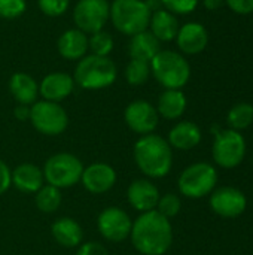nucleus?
<instances>
[{
  "mask_svg": "<svg viewBox=\"0 0 253 255\" xmlns=\"http://www.w3.org/2000/svg\"><path fill=\"white\" fill-rule=\"evenodd\" d=\"M36 206L40 212L45 214H52L55 211H58V208L61 206L63 197H61V190L57 187H52L49 184H45L34 197Z\"/></svg>",
  "mask_w": 253,
  "mask_h": 255,
  "instance_id": "nucleus-26",
  "label": "nucleus"
},
{
  "mask_svg": "<svg viewBox=\"0 0 253 255\" xmlns=\"http://www.w3.org/2000/svg\"><path fill=\"white\" fill-rule=\"evenodd\" d=\"M231 10L240 15H248L253 12V0H225Z\"/></svg>",
  "mask_w": 253,
  "mask_h": 255,
  "instance_id": "nucleus-35",
  "label": "nucleus"
},
{
  "mask_svg": "<svg viewBox=\"0 0 253 255\" xmlns=\"http://www.w3.org/2000/svg\"><path fill=\"white\" fill-rule=\"evenodd\" d=\"M161 51V42L149 31H140L130 37L128 42V54L133 60L151 61Z\"/></svg>",
  "mask_w": 253,
  "mask_h": 255,
  "instance_id": "nucleus-24",
  "label": "nucleus"
},
{
  "mask_svg": "<svg viewBox=\"0 0 253 255\" xmlns=\"http://www.w3.org/2000/svg\"><path fill=\"white\" fill-rule=\"evenodd\" d=\"M58 54L69 61H79L86 55L89 51L88 46V34L79 28H69L66 30L57 42Z\"/></svg>",
  "mask_w": 253,
  "mask_h": 255,
  "instance_id": "nucleus-18",
  "label": "nucleus"
},
{
  "mask_svg": "<svg viewBox=\"0 0 253 255\" xmlns=\"http://www.w3.org/2000/svg\"><path fill=\"white\" fill-rule=\"evenodd\" d=\"M76 255H109V251L104 245L98 242H85L81 247H78Z\"/></svg>",
  "mask_w": 253,
  "mask_h": 255,
  "instance_id": "nucleus-34",
  "label": "nucleus"
},
{
  "mask_svg": "<svg viewBox=\"0 0 253 255\" xmlns=\"http://www.w3.org/2000/svg\"><path fill=\"white\" fill-rule=\"evenodd\" d=\"M124 120L127 127L140 134H151L160 123V115L157 108L146 100H134L127 105L124 111Z\"/></svg>",
  "mask_w": 253,
  "mask_h": 255,
  "instance_id": "nucleus-12",
  "label": "nucleus"
},
{
  "mask_svg": "<svg viewBox=\"0 0 253 255\" xmlns=\"http://www.w3.org/2000/svg\"><path fill=\"white\" fill-rule=\"evenodd\" d=\"M182 209V202L179 199V196L173 194V193H167L164 196H160L157 209L163 217H166L167 220L174 218Z\"/></svg>",
  "mask_w": 253,
  "mask_h": 255,
  "instance_id": "nucleus-30",
  "label": "nucleus"
},
{
  "mask_svg": "<svg viewBox=\"0 0 253 255\" xmlns=\"http://www.w3.org/2000/svg\"><path fill=\"white\" fill-rule=\"evenodd\" d=\"M173 148L160 134L140 136L133 148L137 169L148 178L160 179L170 173L173 166Z\"/></svg>",
  "mask_w": 253,
  "mask_h": 255,
  "instance_id": "nucleus-2",
  "label": "nucleus"
},
{
  "mask_svg": "<svg viewBox=\"0 0 253 255\" xmlns=\"http://www.w3.org/2000/svg\"><path fill=\"white\" fill-rule=\"evenodd\" d=\"M228 124L233 130L248 128L253 123V106L249 103H239L228 112Z\"/></svg>",
  "mask_w": 253,
  "mask_h": 255,
  "instance_id": "nucleus-28",
  "label": "nucleus"
},
{
  "mask_svg": "<svg viewBox=\"0 0 253 255\" xmlns=\"http://www.w3.org/2000/svg\"><path fill=\"white\" fill-rule=\"evenodd\" d=\"M52 238L64 248H78L84 244V230L81 224L69 217L58 218L51 227Z\"/></svg>",
  "mask_w": 253,
  "mask_h": 255,
  "instance_id": "nucleus-20",
  "label": "nucleus"
},
{
  "mask_svg": "<svg viewBox=\"0 0 253 255\" xmlns=\"http://www.w3.org/2000/svg\"><path fill=\"white\" fill-rule=\"evenodd\" d=\"M10 185H12V170L3 160H0V196L6 193Z\"/></svg>",
  "mask_w": 253,
  "mask_h": 255,
  "instance_id": "nucleus-36",
  "label": "nucleus"
},
{
  "mask_svg": "<svg viewBox=\"0 0 253 255\" xmlns=\"http://www.w3.org/2000/svg\"><path fill=\"white\" fill-rule=\"evenodd\" d=\"M146 4H148V7L154 12V10H158V9H161L163 7V1L161 0H143Z\"/></svg>",
  "mask_w": 253,
  "mask_h": 255,
  "instance_id": "nucleus-39",
  "label": "nucleus"
},
{
  "mask_svg": "<svg viewBox=\"0 0 253 255\" xmlns=\"http://www.w3.org/2000/svg\"><path fill=\"white\" fill-rule=\"evenodd\" d=\"M152 10L143 0H113L110 3V16L113 27L125 34L134 36L148 30Z\"/></svg>",
  "mask_w": 253,
  "mask_h": 255,
  "instance_id": "nucleus-5",
  "label": "nucleus"
},
{
  "mask_svg": "<svg viewBox=\"0 0 253 255\" xmlns=\"http://www.w3.org/2000/svg\"><path fill=\"white\" fill-rule=\"evenodd\" d=\"M12 185L24 194H36L43 185V170L33 163H22L12 172Z\"/></svg>",
  "mask_w": 253,
  "mask_h": 255,
  "instance_id": "nucleus-19",
  "label": "nucleus"
},
{
  "mask_svg": "<svg viewBox=\"0 0 253 255\" xmlns=\"http://www.w3.org/2000/svg\"><path fill=\"white\" fill-rule=\"evenodd\" d=\"M75 88V79L72 75L64 72L48 73L39 84V96L43 100L60 103L67 99Z\"/></svg>",
  "mask_w": 253,
  "mask_h": 255,
  "instance_id": "nucleus-16",
  "label": "nucleus"
},
{
  "mask_svg": "<svg viewBox=\"0 0 253 255\" xmlns=\"http://www.w3.org/2000/svg\"><path fill=\"white\" fill-rule=\"evenodd\" d=\"M39 9L46 16H61L69 10L70 0H37Z\"/></svg>",
  "mask_w": 253,
  "mask_h": 255,
  "instance_id": "nucleus-32",
  "label": "nucleus"
},
{
  "mask_svg": "<svg viewBox=\"0 0 253 255\" xmlns=\"http://www.w3.org/2000/svg\"><path fill=\"white\" fill-rule=\"evenodd\" d=\"M158 187L149 179H136L127 188V200L130 206H133L139 212L155 211L160 200Z\"/></svg>",
  "mask_w": 253,
  "mask_h": 255,
  "instance_id": "nucleus-15",
  "label": "nucleus"
},
{
  "mask_svg": "<svg viewBox=\"0 0 253 255\" xmlns=\"http://www.w3.org/2000/svg\"><path fill=\"white\" fill-rule=\"evenodd\" d=\"M163 7L174 15H186L195 10L198 0H161Z\"/></svg>",
  "mask_w": 253,
  "mask_h": 255,
  "instance_id": "nucleus-33",
  "label": "nucleus"
},
{
  "mask_svg": "<svg viewBox=\"0 0 253 255\" xmlns=\"http://www.w3.org/2000/svg\"><path fill=\"white\" fill-rule=\"evenodd\" d=\"M124 76L125 81L133 85V87H139L148 82L149 76H151V64L148 61L143 60H130L128 64L125 66L124 70Z\"/></svg>",
  "mask_w": 253,
  "mask_h": 255,
  "instance_id": "nucleus-27",
  "label": "nucleus"
},
{
  "mask_svg": "<svg viewBox=\"0 0 253 255\" xmlns=\"http://www.w3.org/2000/svg\"><path fill=\"white\" fill-rule=\"evenodd\" d=\"M116 178V170L110 164L98 161L84 167L81 184L91 194H104L115 187Z\"/></svg>",
  "mask_w": 253,
  "mask_h": 255,
  "instance_id": "nucleus-14",
  "label": "nucleus"
},
{
  "mask_svg": "<svg viewBox=\"0 0 253 255\" xmlns=\"http://www.w3.org/2000/svg\"><path fill=\"white\" fill-rule=\"evenodd\" d=\"M218 182V172L209 163H194L179 176V191L188 199H201L210 194Z\"/></svg>",
  "mask_w": 253,
  "mask_h": 255,
  "instance_id": "nucleus-7",
  "label": "nucleus"
},
{
  "mask_svg": "<svg viewBox=\"0 0 253 255\" xmlns=\"http://www.w3.org/2000/svg\"><path fill=\"white\" fill-rule=\"evenodd\" d=\"M27 9V0H0V18H19Z\"/></svg>",
  "mask_w": 253,
  "mask_h": 255,
  "instance_id": "nucleus-31",
  "label": "nucleus"
},
{
  "mask_svg": "<svg viewBox=\"0 0 253 255\" xmlns=\"http://www.w3.org/2000/svg\"><path fill=\"white\" fill-rule=\"evenodd\" d=\"M179 21L174 13L169 12L167 9L161 7L154 10L149 19L148 30L160 40V42H170L174 40L179 31Z\"/></svg>",
  "mask_w": 253,
  "mask_h": 255,
  "instance_id": "nucleus-21",
  "label": "nucleus"
},
{
  "mask_svg": "<svg viewBox=\"0 0 253 255\" xmlns=\"http://www.w3.org/2000/svg\"><path fill=\"white\" fill-rule=\"evenodd\" d=\"M34 130L45 136H58L69 126L66 109L55 102L37 100L30 106V120Z\"/></svg>",
  "mask_w": 253,
  "mask_h": 255,
  "instance_id": "nucleus-8",
  "label": "nucleus"
},
{
  "mask_svg": "<svg viewBox=\"0 0 253 255\" xmlns=\"http://www.w3.org/2000/svg\"><path fill=\"white\" fill-rule=\"evenodd\" d=\"M133 227V220L130 215L118 208V206H109L103 209L97 218V229L104 241L112 244H119L130 238Z\"/></svg>",
  "mask_w": 253,
  "mask_h": 255,
  "instance_id": "nucleus-11",
  "label": "nucleus"
},
{
  "mask_svg": "<svg viewBox=\"0 0 253 255\" xmlns=\"http://www.w3.org/2000/svg\"><path fill=\"white\" fill-rule=\"evenodd\" d=\"M151 73L166 90H180L191 76L188 60L171 49H161L151 61Z\"/></svg>",
  "mask_w": 253,
  "mask_h": 255,
  "instance_id": "nucleus-4",
  "label": "nucleus"
},
{
  "mask_svg": "<svg viewBox=\"0 0 253 255\" xmlns=\"http://www.w3.org/2000/svg\"><path fill=\"white\" fill-rule=\"evenodd\" d=\"M9 91L12 97L18 102V105L31 106L34 102H37L39 84L31 75L24 72H16L9 79Z\"/></svg>",
  "mask_w": 253,
  "mask_h": 255,
  "instance_id": "nucleus-22",
  "label": "nucleus"
},
{
  "mask_svg": "<svg viewBox=\"0 0 253 255\" xmlns=\"http://www.w3.org/2000/svg\"><path fill=\"white\" fill-rule=\"evenodd\" d=\"M130 239L140 254L164 255L173 244V227L158 211L143 212L133 221Z\"/></svg>",
  "mask_w": 253,
  "mask_h": 255,
  "instance_id": "nucleus-1",
  "label": "nucleus"
},
{
  "mask_svg": "<svg viewBox=\"0 0 253 255\" xmlns=\"http://www.w3.org/2000/svg\"><path fill=\"white\" fill-rule=\"evenodd\" d=\"M246 196L234 187H222L212 193L210 208L222 218H237L246 211Z\"/></svg>",
  "mask_w": 253,
  "mask_h": 255,
  "instance_id": "nucleus-13",
  "label": "nucleus"
},
{
  "mask_svg": "<svg viewBox=\"0 0 253 255\" xmlns=\"http://www.w3.org/2000/svg\"><path fill=\"white\" fill-rule=\"evenodd\" d=\"M13 115L19 121L30 120V106H27V105H16V108L13 109Z\"/></svg>",
  "mask_w": 253,
  "mask_h": 255,
  "instance_id": "nucleus-37",
  "label": "nucleus"
},
{
  "mask_svg": "<svg viewBox=\"0 0 253 255\" xmlns=\"http://www.w3.org/2000/svg\"><path fill=\"white\" fill-rule=\"evenodd\" d=\"M213 160L224 169L237 167L246 155V140L237 130H221L213 142Z\"/></svg>",
  "mask_w": 253,
  "mask_h": 255,
  "instance_id": "nucleus-9",
  "label": "nucleus"
},
{
  "mask_svg": "<svg viewBox=\"0 0 253 255\" xmlns=\"http://www.w3.org/2000/svg\"><path fill=\"white\" fill-rule=\"evenodd\" d=\"M167 142L174 149L189 151L201 142V130L192 121H180L170 130Z\"/></svg>",
  "mask_w": 253,
  "mask_h": 255,
  "instance_id": "nucleus-23",
  "label": "nucleus"
},
{
  "mask_svg": "<svg viewBox=\"0 0 253 255\" xmlns=\"http://www.w3.org/2000/svg\"><path fill=\"white\" fill-rule=\"evenodd\" d=\"M176 42L183 54L195 55L206 49L209 43V33L200 22H186L179 28Z\"/></svg>",
  "mask_w": 253,
  "mask_h": 255,
  "instance_id": "nucleus-17",
  "label": "nucleus"
},
{
  "mask_svg": "<svg viewBox=\"0 0 253 255\" xmlns=\"http://www.w3.org/2000/svg\"><path fill=\"white\" fill-rule=\"evenodd\" d=\"M118 78V67L109 57L86 54L76 64L73 79L84 90H103L115 84Z\"/></svg>",
  "mask_w": 253,
  "mask_h": 255,
  "instance_id": "nucleus-3",
  "label": "nucleus"
},
{
  "mask_svg": "<svg viewBox=\"0 0 253 255\" xmlns=\"http://www.w3.org/2000/svg\"><path fill=\"white\" fill-rule=\"evenodd\" d=\"M42 170L46 184L64 190L81 182L84 164L70 152H58L45 161Z\"/></svg>",
  "mask_w": 253,
  "mask_h": 255,
  "instance_id": "nucleus-6",
  "label": "nucleus"
},
{
  "mask_svg": "<svg viewBox=\"0 0 253 255\" xmlns=\"http://www.w3.org/2000/svg\"><path fill=\"white\" fill-rule=\"evenodd\" d=\"M186 111V97L182 90H166L158 97L157 112L166 120H177Z\"/></svg>",
  "mask_w": 253,
  "mask_h": 255,
  "instance_id": "nucleus-25",
  "label": "nucleus"
},
{
  "mask_svg": "<svg viewBox=\"0 0 253 255\" xmlns=\"http://www.w3.org/2000/svg\"><path fill=\"white\" fill-rule=\"evenodd\" d=\"M224 0H204V6L209 10H216L222 6Z\"/></svg>",
  "mask_w": 253,
  "mask_h": 255,
  "instance_id": "nucleus-38",
  "label": "nucleus"
},
{
  "mask_svg": "<svg viewBox=\"0 0 253 255\" xmlns=\"http://www.w3.org/2000/svg\"><path fill=\"white\" fill-rule=\"evenodd\" d=\"M110 16V4L107 0H79L73 9V21L76 28L86 34L97 33L104 28Z\"/></svg>",
  "mask_w": 253,
  "mask_h": 255,
  "instance_id": "nucleus-10",
  "label": "nucleus"
},
{
  "mask_svg": "<svg viewBox=\"0 0 253 255\" xmlns=\"http://www.w3.org/2000/svg\"><path fill=\"white\" fill-rule=\"evenodd\" d=\"M88 46H89L91 54L100 55V57H109V54L113 51L115 42H113V37L107 31L100 30L97 33H92L88 37Z\"/></svg>",
  "mask_w": 253,
  "mask_h": 255,
  "instance_id": "nucleus-29",
  "label": "nucleus"
}]
</instances>
